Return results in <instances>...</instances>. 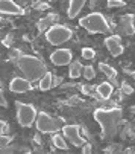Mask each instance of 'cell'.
Masks as SVG:
<instances>
[{
  "mask_svg": "<svg viewBox=\"0 0 135 154\" xmlns=\"http://www.w3.org/2000/svg\"><path fill=\"white\" fill-rule=\"evenodd\" d=\"M82 70H84V66H82L81 61H72L69 64V76L73 78V79L79 78L82 75Z\"/></svg>",
  "mask_w": 135,
  "mask_h": 154,
  "instance_id": "obj_17",
  "label": "cell"
},
{
  "mask_svg": "<svg viewBox=\"0 0 135 154\" xmlns=\"http://www.w3.org/2000/svg\"><path fill=\"white\" fill-rule=\"evenodd\" d=\"M81 149H82V152H84V154H90V152L93 151L91 145H90V143H87V142H85V143H84V145L81 146Z\"/></svg>",
  "mask_w": 135,
  "mask_h": 154,
  "instance_id": "obj_26",
  "label": "cell"
},
{
  "mask_svg": "<svg viewBox=\"0 0 135 154\" xmlns=\"http://www.w3.org/2000/svg\"><path fill=\"white\" fill-rule=\"evenodd\" d=\"M105 48L108 49V52L112 55V57H120L123 54V45H122V40L119 35H109L105 38Z\"/></svg>",
  "mask_w": 135,
  "mask_h": 154,
  "instance_id": "obj_10",
  "label": "cell"
},
{
  "mask_svg": "<svg viewBox=\"0 0 135 154\" xmlns=\"http://www.w3.org/2000/svg\"><path fill=\"white\" fill-rule=\"evenodd\" d=\"M79 25L90 34H109L111 32L109 21L102 12H90L81 17Z\"/></svg>",
  "mask_w": 135,
  "mask_h": 154,
  "instance_id": "obj_3",
  "label": "cell"
},
{
  "mask_svg": "<svg viewBox=\"0 0 135 154\" xmlns=\"http://www.w3.org/2000/svg\"><path fill=\"white\" fill-rule=\"evenodd\" d=\"M6 131H8V124H6L3 119H0V136L5 134Z\"/></svg>",
  "mask_w": 135,
  "mask_h": 154,
  "instance_id": "obj_25",
  "label": "cell"
},
{
  "mask_svg": "<svg viewBox=\"0 0 135 154\" xmlns=\"http://www.w3.org/2000/svg\"><path fill=\"white\" fill-rule=\"evenodd\" d=\"M112 84L111 82H100L99 85H97V95L102 98V99H108L111 95H112Z\"/></svg>",
  "mask_w": 135,
  "mask_h": 154,
  "instance_id": "obj_16",
  "label": "cell"
},
{
  "mask_svg": "<svg viewBox=\"0 0 135 154\" xmlns=\"http://www.w3.org/2000/svg\"><path fill=\"white\" fill-rule=\"evenodd\" d=\"M0 152H3V154H8V152H14V148L12 146H0Z\"/></svg>",
  "mask_w": 135,
  "mask_h": 154,
  "instance_id": "obj_27",
  "label": "cell"
},
{
  "mask_svg": "<svg viewBox=\"0 0 135 154\" xmlns=\"http://www.w3.org/2000/svg\"><path fill=\"white\" fill-rule=\"evenodd\" d=\"M120 28L126 35L135 34V15L134 14H125L120 18Z\"/></svg>",
  "mask_w": 135,
  "mask_h": 154,
  "instance_id": "obj_12",
  "label": "cell"
},
{
  "mask_svg": "<svg viewBox=\"0 0 135 154\" xmlns=\"http://www.w3.org/2000/svg\"><path fill=\"white\" fill-rule=\"evenodd\" d=\"M0 14L3 15H21L25 14L23 6H20L15 0H0Z\"/></svg>",
  "mask_w": 135,
  "mask_h": 154,
  "instance_id": "obj_11",
  "label": "cell"
},
{
  "mask_svg": "<svg viewBox=\"0 0 135 154\" xmlns=\"http://www.w3.org/2000/svg\"><path fill=\"white\" fill-rule=\"evenodd\" d=\"M15 66L20 69V72L23 73L25 78H28L29 81L35 82L38 81L44 73L47 72V67L38 57L35 55H29V54H21L17 57L15 60Z\"/></svg>",
  "mask_w": 135,
  "mask_h": 154,
  "instance_id": "obj_2",
  "label": "cell"
},
{
  "mask_svg": "<svg viewBox=\"0 0 135 154\" xmlns=\"http://www.w3.org/2000/svg\"><path fill=\"white\" fill-rule=\"evenodd\" d=\"M52 87H53V75L47 70L46 73H44V75L38 79V89H40L41 92H46V90L52 89Z\"/></svg>",
  "mask_w": 135,
  "mask_h": 154,
  "instance_id": "obj_15",
  "label": "cell"
},
{
  "mask_svg": "<svg viewBox=\"0 0 135 154\" xmlns=\"http://www.w3.org/2000/svg\"><path fill=\"white\" fill-rule=\"evenodd\" d=\"M44 37H46L49 45L61 46V45H64V43H67L69 40H72L73 31L65 25H56L55 23L52 28H49L46 32H44Z\"/></svg>",
  "mask_w": 135,
  "mask_h": 154,
  "instance_id": "obj_4",
  "label": "cell"
},
{
  "mask_svg": "<svg viewBox=\"0 0 135 154\" xmlns=\"http://www.w3.org/2000/svg\"><path fill=\"white\" fill-rule=\"evenodd\" d=\"M0 107H8V99L5 96L3 89H0Z\"/></svg>",
  "mask_w": 135,
  "mask_h": 154,
  "instance_id": "obj_24",
  "label": "cell"
},
{
  "mask_svg": "<svg viewBox=\"0 0 135 154\" xmlns=\"http://www.w3.org/2000/svg\"><path fill=\"white\" fill-rule=\"evenodd\" d=\"M17 121L20 124V127L23 128H29L35 124L37 119V108L32 104H26V102H17Z\"/></svg>",
  "mask_w": 135,
  "mask_h": 154,
  "instance_id": "obj_6",
  "label": "cell"
},
{
  "mask_svg": "<svg viewBox=\"0 0 135 154\" xmlns=\"http://www.w3.org/2000/svg\"><path fill=\"white\" fill-rule=\"evenodd\" d=\"M15 2H17V3L20 5V6H25V5H26V3L29 2V0H15Z\"/></svg>",
  "mask_w": 135,
  "mask_h": 154,
  "instance_id": "obj_28",
  "label": "cell"
},
{
  "mask_svg": "<svg viewBox=\"0 0 135 154\" xmlns=\"http://www.w3.org/2000/svg\"><path fill=\"white\" fill-rule=\"evenodd\" d=\"M35 128L43 134H52V133H56L62 128L59 119L50 116L49 113L46 112H41L37 115V119H35Z\"/></svg>",
  "mask_w": 135,
  "mask_h": 154,
  "instance_id": "obj_5",
  "label": "cell"
},
{
  "mask_svg": "<svg viewBox=\"0 0 135 154\" xmlns=\"http://www.w3.org/2000/svg\"><path fill=\"white\" fill-rule=\"evenodd\" d=\"M50 61H52V64L59 66V67L61 66H69L73 61V52L70 49H65V48L56 49L50 54Z\"/></svg>",
  "mask_w": 135,
  "mask_h": 154,
  "instance_id": "obj_8",
  "label": "cell"
},
{
  "mask_svg": "<svg viewBox=\"0 0 135 154\" xmlns=\"http://www.w3.org/2000/svg\"><path fill=\"white\" fill-rule=\"evenodd\" d=\"M125 92H126V93H132V89H131V87H128V85L125 84Z\"/></svg>",
  "mask_w": 135,
  "mask_h": 154,
  "instance_id": "obj_29",
  "label": "cell"
},
{
  "mask_svg": "<svg viewBox=\"0 0 135 154\" xmlns=\"http://www.w3.org/2000/svg\"><path fill=\"white\" fill-rule=\"evenodd\" d=\"M12 140V136H8V134H2L0 136V146H8Z\"/></svg>",
  "mask_w": 135,
  "mask_h": 154,
  "instance_id": "obj_22",
  "label": "cell"
},
{
  "mask_svg": "<svg viewBox=\"0 0 135 154\" xmlns=\"http://www.w3.org/2000/svg\"><path fill=\"white\" fill-rule=\"evenodd\" d=\"M87 3V0H70L69 3V9H67V15H69V18H76L81 11L84 9Z\"/></svg>",
  "mask_w": 135,
  "mask_h": 154,
  "instance_id": "obj_13",
  "label": "cell"
},
{
  "mask_svg": "<svg viewBox=\"0 0 135 154\" xmlns=\"http://www.w3.org/2000/svg\"><path fill=\"white\" fill-rule=\"evenodd\" d=\"M82 75H84V78H85V79H94V78H96V69L93 67L91 64H88V66H84Z\"/></svg>",
  "mask_w": 135,
  "mask_h": 154,
  "instance_id": "obj_20",
  "label": "cell"
},
{
  "mask_svg": "<svg viewBox=\"0 0 135 154\" xmlns=\"http://www.w3.org/2000/svg\"><path fill=\"white\" fill-rule=\"evenodd\" d=\"M126 2L125 0H108V6L109 8H116V6H125Z\"/></svg>",
  "mask_w": 135,
  "mask_h": 154,
  "instance_id": "obj_23",
  "label": "cell"
},
{
  "mask_svg": "<svg viewBox=\"0 0 135 154\" xmlns=\"http://www.w3.org/2000/svg\"><path fill=\"white\" fill-rule=\"evenodd\" d=\"M56 20H58V15H55V14H47L46 17H43L38 21V31H40V34L46 32L49 28H52L56 23Z\"/></svg>",
  "mask_w": 135,
  "mask_h": 154,
  "instance_id": "obj_14",
  "label": "cell"
},
{
  "mask_svg": "<svg viewBox=\"0 0 135 154\" xmlns=\"http://www.w3.org/2000/svg\"><path fill=\"white\" fill-rule=\"evenodd\" d=\"M123 112L119 107H111V108H97L94 110L93 118L99 124L102 137L103 139H111L117 134L119 125L122 122Z\"/></svg>",
  "mask_w": 135,
  "mask_h": 154,
  "instance_id": "obj_1",
  "label": "cell"
},
{
  "mask_svg": "<svg viewBox=\"0 0 135 154\" xmlns=\"http://www.w3.org/2000/svg\"><path fill=\"white\" fill-rule=\"evenodd\" d=\"M134 127H135V121H134Z\"/></svg>",
  "mask_w": 135,
  "mask_h": 154,
  "instance_id": "obj_30",
  "label": "cell"
},
{
  "mask_svg": "<svg viewBox=\"0 0 135 154\" xmlns=\"http://www.w3.org/2000/svg\"><path fill=\"white\" fill-rule=\"evenodd\" d=\"M52 143L58 149H69V143H67L64 134H59L58 131H56V133H52Z\"/></svg>",
  "mask_w": 135,
  "mask_h": 154,
  "instance_id": "obj_18",
  "label": "cell"
},
{
  "mask_svg": "<svg viewBox=\"0 0 135 154\" xmlns=\"http://www.w3.org/2000/svg\"><path fill=\"white\" fill-rule=\"evenodd\" d=\"M82 58L84 60H93L96 57V51L93 48H82V52H81Z\"/></svg>",
  "mask_w": 135,
  "mask_h": 154,
  "instance_id": "obj_21",
  "label": "cell"
},
{
  "mask_svg": "<svg viewBox=\"0 0 135 154\" xmlns=\"http://www.w3.org/2000/svg\"><path fill=\"white\" fill-rule=\"evenodd\" d=\"M62 134L65 139H69V142L73 145V146H82L85 143V139L82 137L81 134V127L78 124H70V125H62L61 128Z\"/></svg>",
  "mask_w": 135,
  "mask_h": 154,
  "instance_id": "obj_7",
  "label": "cell"
},
{
  "mask_svg": "<svg viewBox=\"0 0 135 154\" xmlns=\"http://www.w3.org/2000/svg\"><path fill=\"white\" fill-rule=\"evenodd\" d=\"M32 89V81L25 76H14L9 82V90L12 93H28Z\"/></svg>",
  "mask_w": 135,
  "mask_h": 154,
  "instance_id": "obj_9",
  "label": "cell"
},
{
  "mask_svg": "<svg viewBox=\"0 0 135 154\" xmlns=\"http://www.w3.org/2000/svg\"><path fill=\"white\" fill-rule=\"evenodd\" d=\"M99 69H100L108 78H111V79H116V78H117L116 69L111 67V66H108V64H105V63H100V64H99Z\"/></svg>",
  "mask_w": 135,
  "mask_h": 154,
  "instance_id": "obj_19",
  "label": "cell"
}]
</instances>
